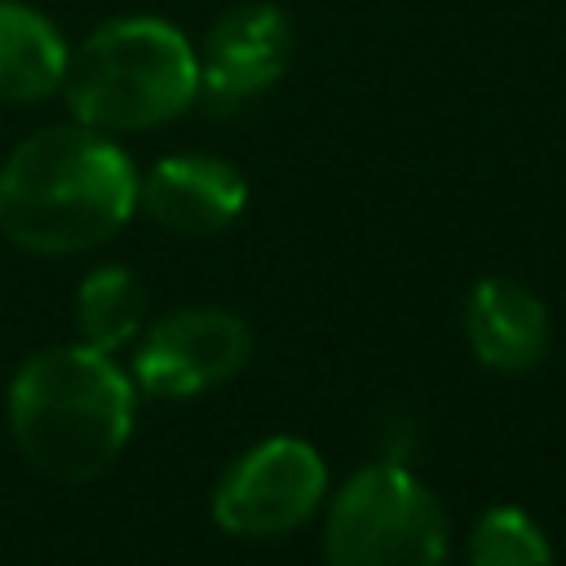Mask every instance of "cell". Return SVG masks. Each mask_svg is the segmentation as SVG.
Segmentation results:
<instances>
[{
	"instance_id": "obj_1",
	"label": "cell",
	"mask_w": 566,
	"mask_h": 566,
	"mask_svg": "<svg viewBox=\"0 0 566 566\" xmlns=\"http://www.w3.org/2000/svg\"><path fill=\"white\" fill-rule=\"evenodd\" d=\"M137 212V168L111 133L49 124L0 168V230L35 256H71L115 239Z\"/></svg>"
},
{
	"instance_id": "obj_2",
	"label": "cell",
	"mask_w": 566,
	"mask_h": 566,
	"mask_svg": "<svg viewBox=\"0 0 566 566\" xmlns=\"http://www.w3.org/2000/svg\"><path fill=\"white\" fill-rule=\"evenodd\" d=\"M133 376L80 340L31 354L9 380V433L27 464L57 482L106 473L133 438Z\"/></svg>"
},
{
	"instance_id": "obj_3",
	"label": "cell",
	"mask_w": 566,
	"mask_h": 566,
	"mask_svg": "<svg viewBox=\"0 0 566 566\" xmlns=\"http://www.w3.org/2000/svg\"><path fill=\"white\" fill-rule=\"evenodd\" d=\"M62 97L75 124L111 137L146 133L195 106L199 57L190 40L164 18H111L66 53Z\"/></svg>"
},
{
	"instance_id": "obj_4",
	"label": "cell",
	"mask_w": 566,
	"mask_h": 566,
	"mask_svg": "<svg viewBox=\"0 0 566 566\" xmlns=\"http://www.w3.org/2000/svg\"><path fill=\"white\" fill-rule=\"evenodd\" d=\"M323 557L327 566H442L447 513L407 464H363L327 509Z\"/></svg>"
},
{
	"instance_id": "obj_5",
	"label": "cell",
	"mask_w": 566,
	"mask_h": 566,
	"mask_svg": "<svg viewBox=\"0 0 566 566\" xmlns=\"http://www.w3.org/2000/svg\"><path fill=\"white\" fill-rule=\"evenodd\" d=\"M327 464L301 438H265L243 451L212 491V522L239 539H279L318 513Z\"/></svg>"
},
{
	"instance_id": "obj_6",
	"label": "cell",
	"mask_w": 566,
	"mask_h": 566,
	"mask_svg": "<svg viewBox=\"0 0 566 566\" xmlns=\"http://www.w3.org/2000/svg\"><path fill=\"white\" fill-rule=\"evenodd\" d=\"M252 332L234 310L186 305L164 314L133 349V385L150 398H195L243 371Z\"/></svg>"
},
{
	"instance_id": "obj_7",
	"label": "cell",
	"mask_w": 566,
	"mask_h": 566,
	"mask_svg": "<svg viewBox=\"0 0 566 566\" xmlns=\"http://www.w3.org/2000/svg\"><path fill=\"white\" fill-rule=\"evenodd\" d=\"M296 31L287 13L270 0H248L226 9L208 35L199 57V97L217 111H239L252 97L270 93L292 66Z\"/></svg>"
},
{
	"instance_id": "obj_8",
	"label": "cell",
	"mask_w": 566,
	"mask_h": 566,
	"mask_svg": "<svg viewBox=\"0 0 566 566\" xmlns=\"http://www.w3.org/2000/svg\"><path fill=\"white\" fill-rule=\"evenodd\" d=\"M248 203L243 172L221 155H168L137 177V208L172 234H217Z\"/></svg>"
},
{
	"instance_id": "obj_9",
	"label": "cell",
	"mask_w": 566,
	"mask_h": 566,
	"mask_svg": "<svg viewBox=\"0 0 566 566\" xmlns=\"http://www.w3.org/2000/svg\"><path fill=\"white\" fill-rule=\"evenodd\" d=\"M464 336L482 367L531 371L548 349V310L526 283L491 274L464 301Z\"/></svg>"
},
{
	"instance_id": "obj_10",
	"label": "cell",
	"mask_w": 566,
	"mask_h": 566,
	"mask_svg": "<svg viewBox=\"0 0 566 566\" xmlns=\"http://www.w3.org/2000/svg\"><path fill=\"white\" fill-rule=\"evenodd\" d=\"M71 44L31 4L0 0V102L35 106L62 93Z\"/></svg>"
},
{
	"instance_id": "obj_11",
	"label": "cell",
	"mask_w": 566,
	"mask_h": 566,
	"mask_svg": "<svg viewBox=\"0 0 566 566\" xmlns=\"http://www.w3.org/2000/svg\"><path fill=\"white\" fill-rule=\"evenodd\" d=\"M146 318V287L128 265H97L75 292V340L102 354L137 340Z\"/></svg>"
},
{
	"instance_id": "obj_12",
	"label": "cell",
	"mask_w": 566,
	"mask_h": 566,
	"mask_svg": "<svg viewBox=\"0 0 566 566\" xmlns=\"http://www.w3.org/2000/svg\"><path fill=\"white\" fill-rule=\"evenodd\" d=\"M469 566H553V548L522 509H486L469 535Z\"/></svg>"
}]
</instances>
